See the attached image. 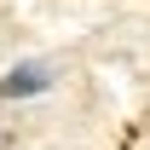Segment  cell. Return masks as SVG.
Returning a JSON list of instances; mask_svg holds the SVG:
<instances>
[{
	"label": "cell",
	"instance_id": "cell-1",
	"mask_svg": "<svg viewBox=\"0 0 150 150\" xmlns=\"http://www.w3.org/2000/svg\"><path fill=\"white\" fill-rule=\"evenodd\" d=\"M52 87V69L46 64H18V69L0 81V98H35V93H46Z\"/></svg>",
	"mask_w": 150,
	"mask_h": 150
},
{
	"label": "cell",
	"instance_id": "cell-2",
	"mask_svg": "<svg viewBox=\"0 0 150 150\" xmlns=\"http://www.w3.org/2000/svg\"><path fill=\"white\" fill-rule=\"evenodd\" d=\"M12 139H18V127H12V115H6V98H0V150H12Z\"/></svg>",
	"mask_w": 150,
	"mask_h": 150
}]
</instances>
